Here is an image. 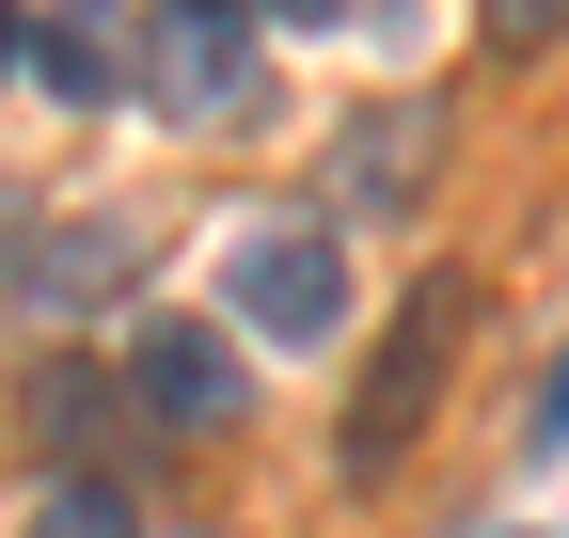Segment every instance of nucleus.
Here are the masks:
<instances>
[{
    "instance_id": "nucleus-1",
    "label": "nucleus",
    "mask_w": 569,
    "mask_h": 538,
    "mask_svg": "<svg viewBox=\"0 0 569 538\" xmlns=\"http://www.w3.org/2000/svg\"><path fill=\"white\" fill-rule=\"evenodd\" d=\"M459 286H411L396 301V332H380V365H365V396H348V428H332V459L348 476H396L411 459V428H427V396H443V365H459Z\"/></svg>"
},
{
    "instance_id": "nucleus-2",
    "label": "nucleus",
    "mask_w": 569,
    "mask_h": 538,
    "mask_svg": "<svg viewBox=\"0 0 569 538\" xmlns=\"http://www.w3.org/2000/svg\"><path fill=\"white\" fill-rule=\"evenodd\" d=\"M222 301H238V332H269V349H332L348 332V253L317 222H238Z\"/></svg>"
},
{
    "instance_id": "nucleus-3",
    "label": "nucleus",
    "mask_w": 569,
    "mask_h": 538,
    "mask_svg": "<svg viewBox=\"0 0 569 538\" xmlns=\"http://www.w3.org/2000/svg\"><path fill=\"white\" fill-rule=\"evenodd\" d=\"M127 396L159 428H238V349L206 317H159V332H127Z\"/></svg>"
},
{
    "instance_id": "nucleus-4",
    "label": "nucleus",
    "mask_w": 569,
    "mask_h": 538,
    "mask_svg": "<svg viewBox=\"0 0 569 538\" xmlns=\"http://www.w3.org/2000/svg\"><path fill=\"white\" fill-rule=\"evenodd\" d=\"M159 111L238 127V111H253V32H238V17H174V32H159Z\"/></svg>"
},
{
    "instance_id": "nucleus-5",
    "label": "nucleus",
    "mask_w": 569,
    "mask_h": 538,
    "mask_svg": "<svg viewBox=\"0 0 569 538\" xmlns=\"http://www.w3.org/2000/svg\"><path fill=\"white\" fill-rule=\"evenodd\" d=\"M411 175H427V111H365V127H348V159H332L348 222H396V207H411Z\"/></svg>"
},
{
    "instance_id": "nucleus-6",
    "label": "nucleus",
    "mask_w": 569,
    "mask_h": 538,
    "mask_svg": "<svg viewBox=\"0 0 569 538\" xmlns=\"http://www.w3.org/2000/svg\"><path fill=\"white\" fill-rule=\"evenodd\" d=\"M32 538H127V491H111V476H63V491L32 507Z\"/></svg>"
},
{
    "instance_id": "nucleus-7",
    "label": "nucleus",
    "mask_w": 569,
    "mask_h": 538,
    "mask_svg": "<svg viewBox=\"0 0 569 538\" xmlns=\"http://www.w3.org/2000/svg\"><path fill=\"white\" fill-rule=\"evenodd\" d=\"M490 32H507V48H553V32H569V0H490Z\"/></svg>"
},
{
    "instance_id": "nucleus-8",
    "label": "nucleus",
    "mask_w": 569,
    "mask_h": 538,
    "mask_svg": "<svg viewBox=\"0 0 569 538\" xmlns=\"http://www.w3.org/2000/svg\"><path fill=\"white\" fill-rule=\"evenodd\" d=\"M538 444H569V365H553V380H538Z\"/></svg>"
},
{
    "instance_id": "nucleus-9",
    "label": "nucleus",
    "mask_w": 569,
    "mask_h": 538,
    "mask_svg": "<svg viewBox=\"0 0 569 538\" xmlns=\"http://www.w3.org/2000/svg\"><path fill=\"white\" fill-rule=\"evenodd\" d=\"M284 17H348V0H284Z\"/></svg>"
},
{
    "instance_id": "nucleus-10",
    "label": "nucleus",
    "mask_w": 569,
    "mask_h": 538,
    "mask_svg": "<svg viewBox=\"0 0 569 538\" xmlns=\"http://www.w3.org/2000/svg\"><path fill=\"white\" fill-rule=\"evenodd\" d=\"M174 17H222V0H174Z\"/></svg>"
},
{
    "instance_id": "nucleus-11",
    "label": "nucleus",
    "mask_w": 569,
    "mask_h": 538,
    "mask_svg": "<svg viewBox=\"0 0 569 538\" xmlns=\"http://www.w3.org/2000/svg\"><path fill=\"white\" fill-rule=\"evenodd\" d=\"M0 63H17V17H0Z\"/></svg>"
}]
</instances>
